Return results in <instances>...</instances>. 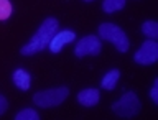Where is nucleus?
<instances>
[{
    "label": "nucleus",
    "instance_id": "nucleus-7",
    "mask_svg": "<svg viewBox=\"0 0 158 120\" xmlns=\"http://www.w3.org/2000/svg\"><path fill=\"white\" fill-rule=\"evenodd\" d=\"M76 39V33L71 31V30H64V31H56V35L51 38L49 41V49H51L53 54H58L63 49V46H66L68 43H71Z\"/></svg>",
    "mask_w": 158,
    "mask_h": 120
},
{
    "label": "nucleus",
    "instance_id": "nucleus-1",
    "mask_svg": "<svg viewBox=\"0 0 158 120\" xmlns=\"http://www.w3.org/2000/svg\"><path fill=\"white\" fill-rule=\"evenodd\" d=\"M58 31V20L56 18H46L41 23V27L38 28V31L31 36V39L20 49V53L23 56H31L40 51H43L44 48H48L51 38L56 35Z\"/></svg>",
    "mask_w": 158,
    "mask_h": 120
},
{
    "label": "nucleus",
    "instance_id": "nucleus-15",
    "mask_svg": "<svg viewBox=\"0 0 158 120\" xmlns=\"http://www.w3.org/2000/svg\"><path fill=\"white\" fill-rule=\"evenodd\" d=\"M150 97L155 104H158V79H155V84H153V87L150 91Z\"/></svg>",
    "mask_w": 158,
    "mask_h": 120
},
{
    "label": "nucleus",
    "instance_id": "nucleus-8",
    "mask_svg": "<svg viewBox=\"0 0 158 120\" xmlns=\"http://www.w3.org/2000/svg\"><path fill=\"white\" fill-rule=\"evenodd\" d=\"M99 91L97 89H84L77 94V102L84 107H94L99 102Z\"/></svg>",
    "mask_w": 158,
    "mask_h": 120
},
{
    "label": "nucleus",
    "instance_id": "nucleus-17",
    "mask_svg": "<svg viewBox=\"0 0 158 120\" xmlns=\"http://www.w3.org/2000/svg\"><path fill=\"white\" fill-rule=\"evenodd\" d=\"M84 2H92V0H84Z\"/></svg>",
    "mask_w": 158,
    "mask_h": 120
},
{
    "label": "nucleus",
    "instance_id": "nucleus-14",
    "mask_svg": "<svg viewBox=\"0 0 158 120\" xmlns=\"http://www.w3.org/2000/svg\"><path fill=\"white\" fill-rule=\"evenodd\" d=\"M17 120H40V115L36 110H33V109H25V110L18 112L17 115H15Z\"/></svg>",
    "mask_w": 158,
    "mask_h": 120
},
{
    "label": "nucleus",
    "instance_id": "nucleus-16",
    "mask_svg": "<svg viewBox=\"0 0 158 120\" xmlns=\"http://www.w3.org/2000/svg\"><path fill=\"white\" fill-rule=\"evenodd\" d=\"M7 109H8V102H7V99H5V97L2 96V94H0V115L7 112Z\"/></svg>",
    "mask_w": 158,
    "mask_h": 120
},
{
    "label": "nucleus",
    "instance_id": "nucleus-9",
    "mask_svg": "<svg viewBox=\"0 0 158 120\" xmlns=\"http://www.w3.org/2000/svg\"><path fill=\"white\" fill-rule=\"evenodd\" d=\"M12 79H13V84L18 89H22V91H28V89H30L31 77H30V74L25 71V69H15Z\"/></svg>",
    "mask_w": 158,
    "mask_h": 120
},
{
    "label": "nucleus",
    "instance_id": "nucleus-10",
    "mask_svg": "<svg viewBox=\"0 0 158 120\" xmlns=\"http://www.w3.org/2000/svg\"><path fill=\"white\" fill-rule=\"evenodd\" d=\"M118 77H120V71H118V69H112V71H109L106 76L102 77L101 86L104 89H107V91H112V89H115V86H117Z\"/></svg>",
    "mask_w": 158,
    "mask_h": 120
},
{
    "label": "nucleus",
    "instance_id": "nucleus-13",
    "mask_svg": "<svg viewBox=\"0 0 158 120\" xmlns=\"http://www.w3.org/2000/svg\"><path fill=\"white\" fill-rule=\"evenodd\" d=\"M12 12H13L12 2H10V0H0V22L8 20Z\"/></svg>",
    "mask_w": 158,
    "mask_h": 120
},
{
    "label": "nucleus",
    "instance_id": "nucleus-6",
    "mask_svg": "<svg viewBox=\"0 0 158 120\" xmlns=\"http://www.w3.org/2000/svg\"><path fill=\"white\" fill-rule=\"evenodd\" d=\"M156 59H158V44L155 39L145 41L140 46V49L133 54V61L138 64H143V66H150Z\"/></svg>",
    "mask_w": 158,
    "mask_h": 120
},
{
    "label": "nucleus",
    "instance_id": "nucleus-5",
    "mask_svg": "<svg viewBox=\"0 0 158 120\" xmlns=\"http://www.w3.org/2000/svg\"><path fill=\"white\" fill-rule=\"evenodd\" d=\"M102 49V44H101V39L94 35H89V36H84L77 41L76 48H74V54L77 58H84L87 54L91 56H97Z\"/></svg>",
    "mask_w": 158,
    "mask_h": 120
},
{
    "label": "nucleus",
    "instance_id": "nucleus-4",
    "mask_svg": "<svg viewBox=\"0 0 158 120\" xmlns=\"http://www.w3.org/2000/svg\"><path fill=\"white\" fill-rule=\"evenodd\" d=\"M140 101H138L137 94L128 91L122 96L120 101H117L115 104H112V110L120 117H133L140 112Z\"/></svg>",
    "mask_w": 158,
    "mask_h": 120
},
{
    "label": "nucleus",
    "instance_id": "nucleus-12",
    "mask_svg": "<svg viewBox=\"0 0 158 120\" xmlns=\"http://www.w3.org/2000/svg\"><path fill=\"white\" fill-rule=\"evenodd\" d=\"M142 31L145 36H148L150 39H156L158 38V23L156 22H145L142 25Z\"/></svg>",
    "mask_w": 158,
    "mask_h": 120
},
{
    "label": "nucleus",
    "instance_id": "nucleus-2",
    "mask_svg": "<svg viewBox=\"0 0 158 120\" xmlns=\"http://www.w3.org/2000/svg\"><path fill=\"white\" fill-rule=\"evenodd\" d=\"M99 36L106 41H110L120 53H127L130 48V41H128L125 31L114 23H102L99 27Z\"/></svg>",
    "mask_w": 158,
    "mask_h": 120
},
{
    "label": "nucleus",
    "instance_id": "nucleus-3",
    "mask_svg": "<svg viewBox=\"0 0 158 120\" xmlns=\"http://www.w3.org/2000/svg\"><path fill=\"white\" fill-rule=\"evenodd\" d=\"M69 96V89L68 87H56V89H48V91H40L33 96L35 106L49 109V107H56L59 104H63Z\"/></svg>",
    "mask_w": 158,
    "mask_h": 120
},
{
    "label": "nucleus",
    "instance_id": "nucleus-11",
    "mask_svg": "<svg viewBox=\"0 0 158 120\" xmlns=\"http://www.w3.org/2000/svg\"><path fill=\"white\" fill-rule=\"evenodd\" d=\"M123 7H125V0H104V3H102V8L106 13L118 12Z\"/></svg>",
    "mask_w": 158,
    "mask_h": 120
}]
</instances>
